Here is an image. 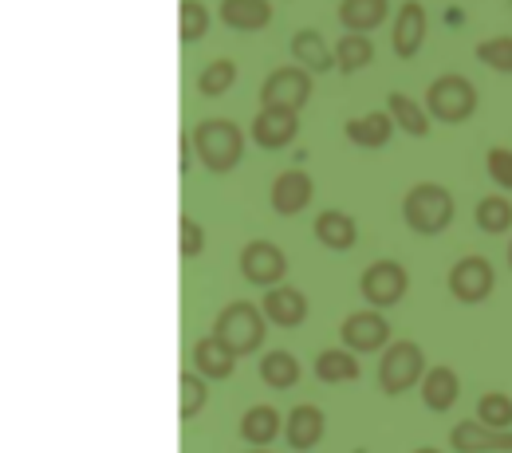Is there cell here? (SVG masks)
<instances>
[{
  "label": "cell",
  "mask_w": 512,
  "mask_h": 453,
  "mask_svg": "<svg viewBox=\"0 0 512 453\" xmlns=\"http://www.w3.org/2000/svg\"><path fill=\"white\" fill-rule=\"evenodd\" d=\"M193 154H197V162L205 170L229 174L245 158V134L229 119H205V123L193 127Z\"/></svg>",
  "instance_id": "6da1fadb"
},
{
  "label": "cell",
  "mask_w": 512,
  "mask_h": 453,
  "mask_svg": "<svg viewBox=\"0 0 512 453\" xmlns=\"http://www.w3.org/2000/svg\"><path fill=\"white\" fill-rule=\"evenodd\" d=\"M402 221L422 237H438L453 221V197H449V190L434 186V182H422L402 201Z\"/></svg>",
  "instance_id": "7a4b0ae2"
},
{
  "label": "cell",
  "mask_w": 512,
  "mask_h": 453,
  "mask_svg": "<svg viewBox=\"0 0 512 453\" xmlns=\"http://www.w3.org/2000/svg\"><path fill=\"white\" fill-rule=\"evenodd\" d=\"M264 308H256L249 300H237V304H229L221 316H217V339L225 343V347H233L237 355H253L256 347L264 343Z\"/></svg>",
  "instance_id": "3957f363"
},
{
  "label": "cell",
  "mask_w": 512,
  "mask_h": 453,
  "mask_svg": "<svg viewBox=\"0 0 512 453\" xmlns=\"http://www.w3.org/2000/svg\"><path fill=\"white\" fill-rule=\"evenodd\" d=\"M426 107L442 123H465L477 111V87L465 75H438L426 91Z\"/></svg>",
  "instance_id": "277c9868"
},
{
  "label": "cell",
  "mask_w": 512,
  "mask_h": 453,
  "mask_svg": "<svg viewBox=\"0 0 512 453\" xmlns=\"http://www.w3.org/2000/svg\"><path fill=\"white\" fill-rule=\"evenodd\" d=\"M422 375H426V359H422V347H418V343H394V347L383 351L379 387H383L386 394H406Z\"/></svg>",
  "instance_id": "5b68a950"
},
{
  "label": "cell",
  "mask_w": 512,
  "mask_h": 453,
  "mask_svg": "<svg viewBox=\"0 0 512 453\" xmlns=\"http://www.w3.org/2000/svg\"><path fill=\"white\" fill-rule=\"evenodd\" d=\"M264 107H284V111H300L312 99V71L308 67H276L264 87H260Z\"/></svg>",
  "instance_id": "8992f818"
},
{
  "label": "cell",
  "mask_w": 512,
  "mask_h": 453,
  "mask_svg": "<svg viewBox=\"0 0 512 453\" xmlns=\"http://www.w3.org/2000/svg\"><path fill=\"white\" fill-rule=\"evenodd\" d=\"M406 288H410V276H406V268H402L398 260H375V264L359 276V292H363V300H367L371 308H390V304H398V300L406 296Z\"/></svg>",
  "instance_id": "52a82bcc"
},
{
  "label": "cell",
  "mask_w": 512,
  "mask_h": 453,
  "mask_svg": "<svg viewBox=\"0 0 512 453\" xmlns=\"http://www.w3.org/2000/svg\"><path fill=\"white\" fill-rule=\"evenodd\" d=\"M493 284H497V276H493V264L485 257H465L449 268V292H453V300H461V304H481V300H489V296H493Z\"/></svg>",
  "instance_id": "ba28073f"
},
{
  "label": "cell",
  "mask_w": 512,
  "mask_h": 453,
  "mask_svg": "<svg viewBox=\"0 0 512 453\" xmlns=\"http://www.w3.org/2000/svg\"><path fill=\"white\" fill-rule=\"evenodd\" d=\"M284 272H288V257L280 253V245H272V241H249L245 245V253H241V276L256 284V288H276L280 280H284Z\"/></svg>",
  "instance_id": "9c48e42d"
},
{
  "label": "cell",
  "mask_w": 512,
  "mask_h": 453,
  "mask_svg": "<svg viewBox=\"0 0 512 453\" xmlns=\"http://www.w3.org/2000/svg\"><path fill=\"white\" fill-rule=\"evenodd\" d=\"M426 32H430V20H426L422 0H402V8L394 12V32H390L394 56L414 60L422 52V44H426Z\"/></svg>",
  "instance_id": "30bf717a"
},
{
  "label": "cell",
  "mask_w": 512,
  "mask_h": 453,
  "mask_svg": "<svg viewBox=\"0 0 512 453\" xmlns=\"http://www.w3.org/2000/svg\"><path fill=\"white\" fill-rule=\"evenodd\" d=\"M339 335H343V347H351L355 355H367V351H383L386 343H390V324L375 308H367V312L347 316L343 327H339Z\"/></svg>",
  "instance_id": "8fae6325"
},
{
  "label": "cell",
  "mask_w": 512,
  "mask_h": 453,
  "mask_svg": "<svg viewBox=\"0 0 512 453\" xmlns=\"http://www.w3.org/2000/svg\"><path fill=\"white\" fill-rule=\"evenodd\" d=\"M260 308H264L268 324H276V327H300L308 320V296H304L300 288H292V284L268 288Z\"/></svg>",
  "instance_id": "7c38bea8"
},
{
  "label": "cell",
  "mask_w": 512,
  "mask_h": 453,
  "mask_svg": "<svg viewBox=\"0 0 512 453\" xmlns=\"http://www.w3.org/2000/svg\"><path fill=\"white\" fill-rule=\"evenodd\" d=\"M449 442L457 453H485V450H512V434L509 430H497L489 422H457L449 430Z\"/></svg>",
  "instance_id": "4fadbf2b"
},
{
  "label": "cell",
  "mask_w": 512,
  "mask_h": 453,
  "mask_svg": "<svg viewBox=\"0 0 512 453\" xmlns=\"http://www.w3.org/2000/svg\"><path fill=\"white\" fill-rule=\"evenodd\" d=\"M296 130H300L296 111H284V107H264L253 119V138H256V146H264V150L288 146V142L296 138Z\"/></svg>",
  "instance_id": "5bb4252c"
},
{
  "label": "cell",
  "mask_w": 512,
  "mask_h": 453,
  "mask_svg": "<svg viewBox=\"0 0 512 453\" xmlns=\"http://www.w3.org/2000/svg\"><path fill=\"white\" fill-rule=\"evenodd\" d=\"M312 178L304 174V170H284L276 182H272V209L280 213V217H296L300 209H308V201H312Z\"/></svg>",
  "instance_id": "9a60e30c"
},
{
  "label": "cell",
  "mask_w": 512,
  "mask_h": 453,
  "mask_svg": "<svg viewBox=\"0 0 512 453\" xmlns=\"http://www.w3.org/2000/svg\"><path fill=\"white\" fill-rule=\"evenodd\" d=\"M237 351L233 347H225L217 335H205V339H197V347H193V371L201 375V379H229L233 375V367H237Z\"/></svg>",
  "instance_id": "2e32d148"
},
{
  "label": "cell",
  "mask_w": 512,
  "mask_h": 453,
  "mask_svg": "<svg viewBox=\"0 0 512 453\" xmlns=\"http://www.w3.org/2000/svg\"><path fill=\"white\" fill-rule=\"evenodd\" d=\"M316 241H320L323 249H331V253H347L359 241V225L347 213H339V209H323L320 217H316Z\"/></svg>",
  "instance_id": "e0dca14e"
},
{
  "label": "cell",
  "mask_w": 512,
  "mask_h": 453,
  "mask_svg": "<svg viewBox=\"0 0 512 453\" xmlns=\"http://www.w3.org/2000/svg\"><path fill=\"white\" fill-rule=\"evenodd\" d=\"M221 20L233 32H260L272 24V4L268 0H221Z\"/></svg>",
  "instance_id": "ac0fdd59"
},
{
  "label": "cell",
  "mask_w": 512,
  "mask_h": 453,
  "mask_svg": "<svg viewBox=\"0 0 512 453\" xmlns=\"http://www.w3.org/2000/svg\"><path fill=\"white\" fill-rule=\"evenodd\" d=\"M284 434H288V446L292 450H312L320 446L323 438V414L320 406H296L284 422Z\"/></svg>",
  "instance_id": "d6986e66"
},
{
  "label": "cell",
  "mask_w": 512,
  "mask_h": 453,
  "mask_svg": "<svg viewBox=\"0 0 512 453\" xmlns=\"http://www.w3.org/2000/svg\"><path fill=\"white\" fill-rule=\"evenodd\" d=\"M394 127H398V123L390 119V111H371V115L347 123V138H351L355 146H363V150H379V146L390 142Z\"/></svg>",
  "instance_id": "ffe728a7"
},
{
  "label": "cell",
  "mask_w": 512,
  "mask_h": 453,
  "mask_svg": "<svg viewBox=\"0 0 512 453\" xmlns=\"http://www.w3.org/2000/svg\"><path fill=\"white\" fill-rule=\"evenodd\" d=\"M457 394H461V383H457V375L449 367L426 371V379H422V402H426V410L446 414L449 406L457 402Z\"/></svg>",
  "instance_id": "44dd1931"
},
{
  "label": "cell",
  "mask_w": 512,
  "mask_h": 453,
  "mask_svg": "<svg viewBox=\"0 0 512 453\" xmlns=\"http://www.w3.org/2000/svg\"><path fill=\"white\" fill-rule=\"evenodd\" d=\"M292 60H296L300 67H308V71H331L335 52L327 48V40H323L320 32L304 28V32L292 36Z\"/></svg>",
  "instance_id": "7402d4cb"
},
{
  "label": "cell",
  "mask_w": 512,
  "mask_h": 453,
  "mask_svg": "<svg viewBox=\"0 0 512 453\" xmlns=\"http://www.w3.org/2000/svg\"><path fill=\"white\" fill-rule=\"evenodd\" d=\"M386 0H343L339 4V20L347 32H375L386 20Z\"/></svg>",
  "instance_id": "603a6c76"
},
{
  "label": "cell",
  "mask_w": 512,
  "mask_h": 453,
  "mask_svg": "<svg viewBox=\"0 0 512 453\" xmlns=\"http://www.w3.org/2000/svg\"><path fill=\"white\" fill-rule=\"evenodd\" d=\"M371 60H375V44H371L367 32H343V36H339V44H335V67H339L343 75L367 67Z\"/></svg>",
  "instance_id": "cb8c5ba5"
},
{
  "label": "cell",
  "mask_w": 512,
  "mask_h": 453,
  "mask_svg": "<svg viewBox=\"0 0 512 453\" xmlns=\"http://www.w3.org/2000/svg\"><path fill=\"white\" fill-rule=\"evenodd\" d=\"M316 379L320 383H351L359 379V359L351 347H331L316 359Z\"/></svg>",
  "instance_id": "d4e9b609"
},
{
  "label": "cell",
  "mask_w": 512,
  "mask_h": 453,
  "mask_svg": "<svg viewBox=\"0 0 512 453\" xmlns=\"http://www.w3.org/2000/svg\"><path fill=\"white\" fill-rule=\"evenodd\" d=\"M260 379L276 390L296 387V383H300V359H296L292 351H268V355L260 359Z\"/></svg>",
  "instance_id": "484cf974"
},
{
  "label": "cell",
  "mask_w": 512,
  "mask_h": 453,
  "mask_svg": "<svg viewBox=\"0 0 512 453\" xmlns=\"http://www.w3.org/2000/svg\"><path fill=\"white\" fill-rule=\"evenodd\" d=\"M280 434V414L272 410V406H253V410H245V418H241V438L249 442V446H268L272 438Z\"/></svg>",
  "instance_id": "4316f807"
},
{
  "label": "cell",
  "mask_w": 512,
  "mask_h": 453,
  "mask_svg": "<svg viewBox=\"0 0 512 453\" xmlns=\"http://www.w3.org/2000/svg\"><path fill=\"white\" fill-rule=\"evenodd\" d=\"M386 107H390V119H394L398 127L406 130V134H414V138H426V134H430V119H426V107H422V103H414L410 95L394 91V95L386 99Z\"/></svg>",
  "instance_id": "83f0119b"
},
{
  "label": "cell",
  "mask_w": 512,
  "mask_h": 453,
  "mask_svg": "<svg viewBox=\"0 0 512 453\" xmlns=\"http://www.w3.org/2000/svg\"><path fill=\"white\" fill-rule=\"evenodd\" d=\"M233 83H237V64H233V60H213V64H205V71L197 75V91H201L205 99L229 95Z\"/></svg>",
  "instance_id": "f1b7e54d"
},
{
  "label": "cell",
  "mask_w": 512,
  "mask_h": 453,
  "mask_svg": "<svg viewBox=\"0 0 512 453\" xmlns=\"http://www.w3.org/2000/svg\"><path fill=\"white\" fill-rule=\"evenodd\" d=\"M512 225V201L505 194H493L477 201V229L481 233H505Z\"/></svg>",
  "instance_id": "f546056e"
},
{
  "label": "cell",
  "mask_w": 512,
  "mask_h": 453,
  "mask_svg": "<svg viewBox=\"0 0 512 453\" xmlns=\"http://www.w3.org/2000/svg\"><path fill=\"white\" fill-rule=\"evenodd\" d=\"M477 418L481 422H489V426H497V430H505V426H512V398L509 394H485L481 402H477Z\"/></svg>",
  "instance_id": "4dcf8cb0"
},
{
  "label": "cell",
  "mask_w": 512,
  "mask_h": 453,
  "mask_svg": "<svg viewBox=\"0 0 512 453\" xmlns=\"http://www.w3.org/2000/svg\"><path fill=\"white\" fill-rule=\"evenodd\" d=\"M477 60L493 71H512V36H493L485 44H477Z\"/></svg>",
  "instance_id": "1f68e13d"
},
{
  "label": "cell",
  "mask_w": 512,
  "mask_h": 453,
  "mask_svg": "<svg viewBox=\"0 0 512 453\" xmlns=\"http://www.w3.org/2000/svg\"><path fill=\"white\" fill-rule=\"evenodd\" d=\"M205 402H209V387H205V379H201V375H193V371H186V375H182V418H186V422L197 418V414L205 410Z\"/></svg>",
  "instance_id": "d6a6232c"
},
{
  "label": "cell",
  "mask_w": 512,
  "mask_h": 453,
  "mask_svg": "<svg viewBox=\"0 0 512 453\" xmlns=\"http://www.w3.org/2000/svg\"><path fill=\"white\" fill-rule=\"evenodd\" d=\"M209 32V8L201 0H182V40L197 44Z\"/></svg>",
  "instance_id": "836d02e7"
},
{
  "label": "cell",
  "mask_w": 512,
  "mask_h": 453,
  "mask_svg": "<svg viewBox=\"0 0 512 453\" xmlns=\"http://www.w3.org/2000/svg\"><path fill=\"white\" fill-rule=\"evenodd\" d=\"M485 166H489V178L501 186V190H512V150L497 146L485 154Z\"/></svg>",
  "instance_id": "e575fe53"
},
{
  "label": "cell",
  "mask_w": 512,
  "mask_h": 453,
  "mask_svg": "<svg viewBox=\"0 0 512 453\" xmlns=\"http://www.w3.org/2000/svg\"><path fill=\"white\" fill-rule=\"evenodd\" d=\"M201 249H205V229L193 217H182V257L193 260Z\"/></svg>",
  "instance_id": "d590c367"
},
{
  "label": "cell",
  "mask_w": 512,
  "mask_h": 453,
  "mask_svg": "<svg viewBox=\"0 0 512 453\" xmlns=\"http://www.w3.org/2000/svg\"><path fill=\"white\" fill-rule=\"evenodd\" d=\"M418 453H442V450H418Z\"/></svg>",
  "instance_id": "8d00e7d4"
},
{
  "label": "cell",
  "mask_w": 512,
  "mask_h": 453,
  "mask_svg": "<svg viewBox=\"0 0 512 453\" xmlns=\"http://www.w3.org/2000/svg\"><path fill=\"white\" fill-rule=\"evenodd\" d=\"M509 264H512V245H509Z\"/></svg>",
  "instance_id": "74e56055"
},
{
  "label": "cell",
  "mask_w": 512,
  "mask_h": 453,
  "mask_svg": "<svg viewBox=\"0 0 512 453\" xmlns=\"http://www.w3.org/2000/svg\"><path fill=\"white\" fill-rule=\"evenodd\" d=\"M253 453H264V450H253Z\"/></svg>",
  "instance_id": "f35d334b"
}]
</instances>
